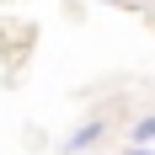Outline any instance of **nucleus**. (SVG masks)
I'll use <instances>...</instances> for the list:
<instances>
[{"mask_svg":"<svg viewBox=\"0 0 155 155\" xmlns=\"http://www.w3.org/2000/svg\"><path fill=\"white\" fill-rule=\"evenodd\" d=\"M150 139H155V118H144V123L134 128V144H150Z\"/></svg>","mask_w":155,"mask_h":155,"instance_id":"2","label":"nucleus"},{"mask_svg":"<svg viewBox=\"0 0 155 155\" xmlns=\"http://www.w3.org/2000/svg\"><path fill=\"white\" fill-rule=\"evenodd\" d=\"M128 155H150V150H128Z\"/></svg>","mask_w":155,"mask_h":155,"instance_id":"3","label":"nucleus"},{"mask_svg":"<svg viewBox=\"0 0 155 155\" xmlns=\"http://www.w3.org/2000/svg\"><path fill=\"white\" fill-rule=\"evenodd\" d=\"M96 134H102V123H86V128H75V139H70V144L86 150V144H96Z\"/></svg>","mask_w":155,"mask_h":155,"instance_id":"1","label":"nucleus"}]
</instances>
